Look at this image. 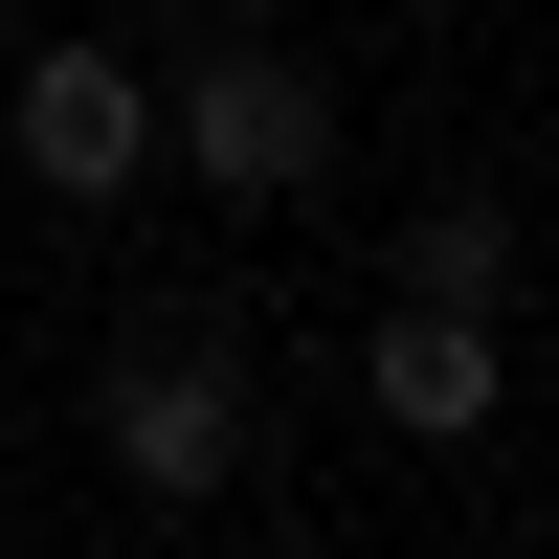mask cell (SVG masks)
Listing matches in <instances>:
<instances>
[{"instance_id": "1", "label": "cell", "mask_w": 559, "mask_h": 559, "mask_svg": "<svg viewBox=\"0 0 559 559\" xmlns=\"http://www.w3.org/2000/svg\"><path fill=\"white\" fill-rule=\"evenodd\" d=\"M112 471L157 492V515L247 492V336H224V313H157V336L112 358Z\"/></svg>"}, {"instance_id": "2", "label": "cell", "mask_w": 559, "mask_h": 559, "mask_svg": "<svg viewBox=\"0 0 559 559\" xmlns=\"http://www.w3.org/2000/svg\"><path fill=\"white\" fill-rule=\"evenodd\" d=\"M157 157H202L224 202H313V179H336V90H313L292 45H224L202 90H157Z\"/></svg>"}, {"instance_id": "3", "label": "cell", "mask_w": 559, "mask_h": 559, "mask_svg": "<svg viewBox=\"0 0 559 559\" xmlns=\"http://www.w3.org/2000/svg\"><path fill=\"white\" fill-rule=\"evenodd\" d=\"M0 134H23V179H45V202H112V179L157 157V90H134L112 45H45V68H23V112H0Z\"/></svg>"}, {"instance_id": "4", "label": "cell", "mask_w": 559, "mask_h": 559, "mask_svg": "<svg viewBox=\"0 0 559 559\" xmlns=\"http://www.w3.org/2000/svg\"><path fill=\"white\" fill-rule=\"evenodd\" d=\"M358 381H381V426H492V313H381V336H358Z\"/></svg>"}, {"instance_id": "5", "label": "cell", "mask_w": 559, "mask_h": 559, "mask_svg": "<svg viewBox=\"0 0 559 559\" xmlns=\"http://www.w3.org/2000/svg\"><path fill=\"white\" fill-rule=\"evenodd\" d=\"M403 313H515V202H426L403 224Z\"/></svg>"}]
</instances>
